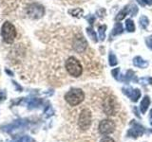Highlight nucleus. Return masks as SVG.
<instances>
[{
  "instance_id": "f257e3e1",
  "label": "nucleus",
  "mask_w": 152,
  "mask_h": 142,
  "mask_svg": "<svg viewBox=\"0 0 152 142\" xmlns=\"http://www.w3.org/2000/svg\"><path fill=\"white\" fill-rule=\"evenodd\" d=\"M1 36L2 39L7 44H12L17 36L16 28L11 22L6 21L1 27Z\"/></svg>"
},
{
  "instance_id": "f03ea898",
  "label": "nucleus",
  "mask_w": 152,
  "mask_h": 142,
  "mask_svg": "<svg viewBox=\"0 0 152 142\" xmlns=\"http://www.w3.org/2000/svg\"><path fill=\"white\" fill-rule=\"evenodd\" d=\"M85 94L82 89L79 88H71L69 91H68L65 95V99L69 105L76 106L80 104L84 101Z\"/></svg>"
},
{
  "instance_id": "7ed1b4c3",
  "label": "nucleus",
  "mask_w": 152,
  "mask_h": 142,
  "mask_svg": "<svg viewBox=\"0 0 152 142\" xmlns=\"http://www.w3.org/2000/svg\"><path fill=\"white\" fill-rule=\"evenodd\" d=\"M65 66L68 73L74 78L80 77L83 73V67L81 65V63L75 57H69L66 59Z\"/></svg>"
},
{
  "instance_id": "20e7f679",
  "label": "nucleus",
  "mask_w": 152,
  "mask_h": 142,
  "mask_svg": "<svg viewBox=\"0 0 152 142\" xmlns=\"http://www.w3.org/2000/svg\"><path fill=\"white\" fill-rule=\"evenodd\" d=\"M45 7L39 3L30 4L26 9L27 15L31 19H39L45 15Z\"/></svg>"
},
{
  "instance_id": "39448f33",
  "label": "nucleus",
  "mask_w": 152,
  "mask_h": 142,
  "mask_svg": "<svg viewBox=\"0 0 152 142\" xmlns=\"http://www.w3.org/2000/svg\"><path fill=\"white\" fill-rule=\"evenodd\" d=\"M91 125V113L88 109H84L81 111L78 118V126L81 130L86 131Z\"/></svg>"
},
{
  "instance_id": "423d86ee",
  "label": "nucleus",
  "mask_w": 152,
  "mask_h": 142,
  "mask_svg": "<svg viewBox=\"0 0 152 142\" xmlns=\"http://www.w3.org/2000/svg\"><path fill=\"white\" fill-rule=\"evenodd\" d=\"M144 132L145 128L140 123L136 122L135 120H132L130 122V128L127 131V136L132 137V138H137V137L142 136L144 135Z\"/></svg>"
},
{
  "instance_id": "0eeeda50",
  "label": "nucleus",
  "mask_w": 152,
  "mask_h": 142,
  "mask_svg": "<svg viewBox=\"0 0 152 142\" xmlns=\"http://www.w3.org/2000/svg\"><path fill=\"white\" fill-rule=\"evenodd\" d=\"M116 101L115 99L112 97H107L103 102V108H104V112L108 116H112L115 115L116 113Z\"/></svg>"
},
{
  "instance_id": "6e6552de",
  "label": "nucleus",
  "mask_w": 152,
  "mask_h": 142,
  "mask_svg": "<svg viewBox=\"0 0 152 142\" xmlns=\"http://www.w3.org/2000/svg\"><path fill=\"white\" fill-rule=\"evenodd\" d=\"M72 47L73 49L78 52V53H82L88 47V42L85 39V37L82 35H77L74 37L72 42Z\"/></svg>"
},
{
  "instance_id": "1a4fd4ad",
  "label": "nucleus",
  "mask_w": 152,
  "mask_h": 142,
  "mask_svg": "<svg viewBox=\"0 0 152 142\" xmlns=\"http://www.w3.org/2000/svg\"><path fill=\"white\" fill-rule=\"evenodd\" d=\"M115 123L110 120H104L100 122L99 124V132L102 135H108L111 134L115 130Z\"/></svg>"
},
{
  "instance_id": "9d476101",
  "label": "nucleus",
  "mask_w": 152,
  "mask_h": 142,
  "mask_svg": "<svg viewBox=\"0 0 152 142\" xmlns=\"http://www.w3.org/2000/svg\"><path fill=\"white\" fill-rule=\"evenodd\" d=\"M122 91L126 97H128L131 99V101H134V102H137L138 99L141 97V91L138 88L133 89L129 86H125L122 88Z\"/></svg>"
},
{
  "instance_id": "9b49d317",
  "label": "nucleus",
  "mask_w": 152,
  "mask_h": 142,
  "mask_svg": "<svg viewBox=\"0 0 152 142\" xmlns=\"http://www.w3.org/2000/svg\"><path fill=\"white\" fill-rule=\"evenodd\" d=\"M26 120H15L14 122H12V124H9L3 127V131L11 133L12 131H15L18 129H21V128H24L26 126Z\"/></svg>"
},
{
  "instance_id": "f8f14e48",
  "label": "nucleus",
  "mask_w": 152,
  "mask_h": 142,
  "mask_svg": "<svg viewBox=\"0 0 152 142\" xmlns=\"http://www.w3.org/2000/svg\"><path fill=\"white\" fill-rule=\"evenodd\" d=\"M133 64H134L135 66H137V67H139V68H146L147 66H148L149 63L147 61L142 59V57L137 56L133 59Z\"/></svg>"
},
{
  "instance_id": "ddd939ff",
  "label": "nucleus",
  "mask_w": 152,
  "mask_h": 142,
  "mask_svg": "<svg viewBox=\"0 0 152 142\" xmlns=\"http://www.w3.org/2000/svg\"><path fill=\"white\" fill-rule=\"evenodd\" d=\"M150 104V98L148 96H145L144 99H142L141 104H140V110L142 112V114H145Z\"/></svg>"
},
{
  "instance_id": "4468645a",
  "label": "nucleus",
  "mask_w": 152,
  "mask_h": 142,
  "mask_svg": "<svg viewBox=\"0 0 152 142\" xmlns=\"http://www.w3.org/2000/svg\"><path fill=\"white\" fill-rule=\"evenodd\" d=\"M123 26H122V24L120 22H117L115 24V26H114L113 28V30L110 33V38H113V37H115V36H118L119 34H122L123 33Z\"/></svg>"
},
{
  "instance_id": "2eb2a0df",
  "label": "nucleus",
  "mask_w": 152,
  "mask_h": 142,
  "mask_svg": "<svg viewBox=\"0 0 152 142\" xmlns=\"http://www.w3.org/2000/svg\"><path fill=\"white\" fill-rule=\"evenodd\" d=\"M69 13L70 14V15H72L73 17L81 18L84 15V11L82 9H80V8H76V9H69Z\"/></svg>"
},
{
  "instance_id": "dca6fc26",
  "label": "nucleus",
  "mask_w": 152,
  "mask_h": 142,
  "mask_svg": "<svg viewBox=\"0 0 152 142\" xmlns=\"http://www.w3.org/2000/svg\"><path fill=\"white\" fill-rule=\"evenodd\" d=\"M127 13H129V11H128V6H126V7L124 8V9H122V11L116 15L115 20H116V21H121V20H123V19L126 17V15Z\"/></svg>"
},
{
  "instance_id": "f3484780",
  "label": "nucleus",
  "mask_w": 152,
  "mask_h": 142,
  "mask_svg": "<svg viewBox=\"0 0 152 142\" xmlns=\"http://www.w3.org/2000/svg\"><path fill=\"white\" fill-rule=\"evenodd\" d=\"M126 30L128 32H134L135 31V25L134 22H133L131 19H126Z\"/></svg>"
},
{
  "instance_id": "a211bd4d",
  "label": "nucleus",
  "mask_w": 152,
  "mask_h": 142,
  "mask_svg": "<svg viewBox=\"0 0 152 142\" xmlns=\"http://www.w3.org/2000/svg\"><path fill=\"white\" fill-rule=\"evenodd\" d=\"M87 33H88V37H89L90 39H91L93 42H95V43H97V42H98V38H97V35H96V32H95V31L93 30V28H92L91 27H89V28H87Z\"/></svg>"
},
{
  "instance_id": "6ab92c4d",
  "label": "nucleus",
  "mask_w": 152,
  "mask_h": 142,
  "mask_svg": "<svg viewBox=\"0 0 152 142\" xmlns=\"http://www.w3.org/2000/svg\"><path fill=\"white\" fill-rule=\"evenodd\" d=\"M106 30H107V26L106 25H102L98 28V31H99V38L101 41H104L106 39Z\"/></svg>"
},
{
  "instance_id": "aec40b11",
  "label": "nucleus",
  "mask_w": 152,
  "mask_h": 142,
  "mask_svg": "<svg viewBox=\"0 0 152 142\" xmlns=\"http://www.w3.org/2000/svg\"><path fill=\"white\" fill-rule=\"evenodd\" d=\"M108 63L110 66H115L118 64V60L116 58L115 54L113 53L112 51L109 52V55H108Z\"/></svg>"
},
{
  "instance_id": "412c9836",
  "label": "nucleus",
  "mask_w": 152,
  "mask_h": 142,
  "mask_svg": "<svg viewBox=\"0 0 152 142\" xmlns=\"http://www.w3.org/2000/svg\"><path fill=\"white\" fill-rule=\"evenodd\" d=\"M139 23H140V27L142 28H144V30H145V28H147V26L149 25V20H148V18H147L146 16L142 15L139 19Z\"/></svg>"
},
{
  "instance_id": "4be33fe9",
  "label": "nucleus",
  "mask_w": 152,
  "mask_h": 142,
  "mask_svg": "<svg viewBox=\"0 0 152 142\" xmlns=\"http://www.w3.org/2000/svg\"><path fill=\"white\" fill-rule=\"evenodd\" d=\"M42 103V101L40 99H31L30 101H28V108H35L38 107Z\"/></svg>"
},
{
  "instance_id": "5701e85b",
  "label": "nucleus",
  "mask_w": 152,
  "mask_h": 142,
  "mask_svg": "<svg viewBox=\"0 0 152 142\" xmlns=\"http://www.w3.org/2000/svg\"><path fill=\"white\" fill-rule=\"evenodd\" d=\"M140 83L142 85H147V84H152V78L149 77H145V78H142L140 79Z\"/></svg>"
},
{
  "instance_id": "b1692460",
  "label": "nucleus",
  "mask_w": 152,
  "mask_h": 142,
  "mask_svg": "<svg viewBox=\"0 0 152 142\" xmlns=\"http://www.w3.org/2000/svg\"><path fill=\"white\" fill-rule=\"evenodd\" d=\"M128 11H129V14L131 16H134L138 12V8L136 5H131V8L128 7Z\"/></svg>"
},
{
  "instance_id": "393cba45",
  "label": "nucleus",
  "mask_w": 152,
  "mask_h": 142,
  "mask_svg": "<svg viewBox=\"0 0 152 142\" xmlns=\"http://www.w3.org/2000/svg\"><path fill=\"white\" fill-rule=\"evenodd\" d=\"M53 113H54L53 109L51 108L50 105H49L45 110V116H46V117H51L52 115H53Z\"/></svg>"
},
{
  "instance_id": "a878e982",
  "label": "nucleus",
  "mask_w": 152,
  "mask_h": 142,
  "mask_svg": "<svg viewBox=\"0 0 152 142\" xmlns=\"http://www.w3.org/2000/svg\"><path fill=\"white\" fill-rule=\"evenodd\" d=\"M31 138L28 136H22L20 138L18 139H15V140H12L11 142H31Z\"/></svg>"
},
{
  "instance_id": "bb28decb",
  "label": "nucleus",
  "mask_w": 152,
  "mask_h": 142,
  "mask_svg": "<svg viewBox=\"0 0 152 142\" xmlns=\"http://www.w3.org/2000/svg\"><path fill=\"white\" fill-rule=\"evenodd\" d=\"M145 44L147 46V47L148 49H150L152 50V35L148 36V37H146V39H145Z\"/></svg>"
},
{
  "instance_id": "cd10ccee",
  "label": "nucleus",
  "mask_w": 152,
  "mask_h": 142,
  "mask_svg": "<svg viewBox=\"0 0 152 142\" xmlns=\"http://www.w3.org/2000/svg\"><path fill=\"white\" fill-rule=\"evenodd\" d=\"M138 3L142 6H145V5H152V0H137Z\"/></svg>"
},
{
  "instance_id": "c85d7f7f",
  "label": "nucleus",
  "mask_w": 152,
  "mask_h": 142,
  "mask_svg": "<svg viewBox=\"0 0 152 142\" xmlns=\"http://www.w3.org/2000/svg\"><path fill=\"white\" fill-rule=\"evenodd\" d=\"M6 98H7V94H6V92L4 91H0V103L1 102H3L5 99H6Z\"/></svg>"
},
{
  "instance_id": "c756f323",
  "label": "nucleus",
  "mask_w": 152,
  "mask_h": 142,
  "mask_svg": "<svg viewBox=\"0 0 152 142\" xmlns=\"http://www.w3.org/2000/svg\"><path fill=\"white\" fill-rule=\"evenodd\" d=\"M100 142H115V141H114V140L111 138V137L106 136V137H104V138H102Z\"/></svg>"
},
{
  "instance_id": "7c9ffc66",
  "label": "nucleus",
  "mask_w": 152,
  "mask_h": 142,
  "mask_svg": "<svg viewBox=\"0 0 152 142\" xmlns=\"http://www.w3.org/2000/svg\"><path fill=\"white\" fill-rule=\"evenodd\" d=\"M87 20L88 21V23L90 24V25H92L93 22H94V20H95V17H94L93 15H91V14H90V15H88V16L87 17Z\"/></svg>"
},
{
  "instance_id": "2f4dec72",
  "label": "nucleus",
  "mask_w": 152,
  "mask_h": 142,
  "mask_svg": "<svg viewBox=\"0 0 152 142\" xmlns=\"http://www.w3.org/2000/svg\"><path fill=\"white\" fill-rule=\"evenodd\" d=\"M6 73H8L9 75H12V76L13 75V73L12 72V71H10V70H8V69H6Z\"/></svg>"
},
{
  "instance_id": "473e14b6",
  "label": "nucleus",
  "mask_w": 152,
  "mask_h": 142,
  "mask_svg": "<svg viewBox=\"0 0 152 142\" xmlns=\"http://www.w3.org/2000/svg\"><path fill=\"white\" fill-rule=\"evenodd\" d=\"M150 117H152V109H151V111H150Z\"/></svg>"
},
{
  "instance_id": "72a5a7b5",
  "label": "nucleus",
  "mask_w": 152,
  "mask_h": 142,
  "mask_svg": "<svg viewBox=\"0 0 152 142\" xmlns=\"http://www.w3.org/2000/svg\"><path fill=\"white\" fill-rule=\"evenodd\" d=\"M151 125H152V121H151Z\"/></svg>"
}]
</instances>
